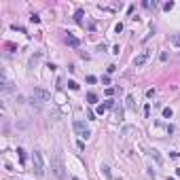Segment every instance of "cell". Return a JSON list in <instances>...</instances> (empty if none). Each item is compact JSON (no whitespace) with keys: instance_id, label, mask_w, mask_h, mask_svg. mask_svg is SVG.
<instances>
[{"instance_id":"cell-1","label":"cell","mask_w":180,"mask_h":180,"mask_svg":"<svg viewBox=\"0 0 180 180\" xmlns=\"http://www.w3.org/2000/svg\"><path fill=\"white\" fill-rule=\"evenodd\" d=\"M51 170H53V174L59 180H66V165H64L62 153H55V155H53V159H51Z\"/></svg>"},{"instance_id":"cell-2","label":"cell","mask_w":180,"mask_h":180,"mask_svg":"<svg viewBox=\"0 0 180 180\" xmlns=\"http://www.w3.org/2000/svg\"><path fill=\"white\" fill-rule=\"evenodd\" d=\"M32 168H34V174H36L38 178L45 174V163H43V155H41V150H34V153H32Z\"/></svg>"},{"instance_id":"cell-3","label":"cell","mask_w":180,"mask_h":180,"mask_svg":"<svg viewBox=\"0 0 180 180\" xmlns=\"http://www.w3.org/2000/svg\"><path fill=\"white\" fill-rule=\"evenodd\" d=\"M32 100L38 102V104H45V102L51 100V93H49L45 87H34V91H32Z\"/></svg>"},{"instance_id":"cell-4","label":"cell","mask_w":180,"mask_h":180,"mask_svg":"<svg viewBox=\"0 0 180 180\" xmlns=\"http://www.w3.org/2000/svg\"><path fill=\"white\" fill-rule=\"evenodd\" d=\"M74 132H76V136L81 138V140H87L91 136V129L83 123V121H74Z\"/></svg>"},{"instance_id":"cell-5","label":"cell","mask_w":180,"mask_h":180,"mask_svg":"<svg viewBox=\"0 0 180 180\" xmlns=\"http://www.w3.org/2000/svg\"><path fill=\"white\" fill-rule=\"evenodd\" d=\"M148 57H150V51H142L140 55H136V59H134V66H136V68L144 66V64L148 62Z\"/></svg>"},{"instance_id":"cell-6","label":"cell","mask_w":180,"mask_h":180,"mask_svg":"<svg viewBox=\"0 0 180 180\" xmlns=\"http://www.w3.org/2000/svg\"><path fill=\"white\" fill-rule=\"evenodd\" d=\"M66 45L72 47V49H76V47L81 45V41H79L76 36H72V34H66Z\"/></svg>"},{"instance_id":"cell-7","label":"cell","mask_w":180,"mask_h":180,"mask_svg":"<svg viewBox=\"0 0 180 180\" xmlns=\"http://www.w3.org/2000/svg\"><path fill=\"white\" fill-rule=\"evenodd\" d=\"M41 57H43V53H41V51H36V53H34V55L28 59V68H34V66L41 62Z\"/></svg>"},{"instance_id":"cell-8","label":"cell","mask_w":180,"mask_h":180,"mask_svg":"<svg viewBox=\"0 0 180 180\" xmlns=\"http://www.w3.org/2000/svg\"><path fill=\"white\" fill-rule=\"evenodd\" d=\"M125 102H127V104H125V106H127V110H136V97L132 95V93L127 95V100H125Z\"/></svg>"},{"instance_id":"cell-9","label":"cell","mask_w":180,"mask_h":180,"mask_svg":"<svg viewBox=\"0 0 180 180\" xmlns=\"http://www.w3.org/2000/svg\"><path fill=\"white\" fill-rule=\"evenodd\" d=\"M83 15H85V13H83V11L79 9V11L74 13V21H76V23H83Z\"/></svg>"},{"instance_id":"cell-10","label":"cell","mask_w":180,"mask_h":180,"mask_svg":"<svg viewBox=\"0 0 180 180\" xmlns=\"http://www.w3.org/2000/svg\"><path fill=\"white\" fill-rule=\"evenodd\" d=\"M150 155H153V159H155L157 163H163V159H161V155H159V150H155V148H153V150H150Z\"/></svg>"},{"instance_id":"cell-11","label":"cell","mask_w":180,"mask_h":180,"mask_svg":"<svg viewBox=\"0 0 180 180\" xmlns=\"http://www.w3.org/2000/svg\"><path fill=\"white\" fill-rule=\"evenodd\" d=\"M87 102H89V104H95V102H97V95H95V93H87Z\"/></svg>"},{"instance_id":"cell-12","label":"cell","mask_w":180,"mask_h":180,"mask_svg":"<svg viewBox=\"0 0 180 180\" xmlns=\"http://www.w3.org/2000/svg\"><path fill=\"white\" fill-rule=\"evenodd\" d=\"M172 45L180 47V34H172Z\"/></svg>"},{"instance_id":"cell-13","label":"cell","mask_w":180,"mask_h":180,"mask_svg":"<svg viewBox=\"0 0 180 180\" xmlns=\"http://www.w3.org/2000/svg\"><path fill=\"white\" fill-rule=\"evenodd\" d=\"M68 87H70V89H72V91H76V89H79V87H81V85H79L76 81H68Z\"/></svg>"},{"instance_id":"cell-14","label":"cell","mask_w":180,"mask_h":180,"mask_svg":"<svg viewBox=\"0 0 180 180\" xmlns=\"http://www.w3.org/2000/svg\"><path fill=\"white\" fill-rule=\"evenodd\" d=\"M104 106H106V108H115V100H112V97H108V100L104 102Z\"/></svg>"},{"instance_id":"cell-15","label":"cell","mask_w":180,"mask_h":180,"mask_svg":"<svg viewBox=\"0 0 180 180\" xmlns=\"http://www.w3.org/2000/svg\"><path fill=\"white\" fill-rule=\"evenodd\" d=\"M163 119H172V108H163Z\"/></svg>"},{"instance_id":"cell-16","label":"cell","mask_w":180,"mask_h":180,"mask_svg":"<svg viewBox=\"0 0 180 180\" xmlns=\"http://www.w3.org/2000/svg\"><path fill=\"white\" fill-rule=\"evenodd\" d=\"M104 112H106V106H104V104H102V106H97V108H95V115H104Z\"/></svg>"},{"instance_id":"cell-17","label":"cell","mask_w":180,"mask_h":180,"mask_svg":"<svg viewBox=\"0 0 180 180\" xmlns=\"http://www.w3.org/2000/svg\"><path fill=\"white\" fill-rule=\"evenodd\" d=\"M17 155H19L21 161H26V150H23V148H17Z\"/></svg>"},{"instance_id":"cell-18","label":"cell","mask_w":180,"mask_h":180,"mask_svg":"<svg viewBox=\"0 0 180 180\" xmlns=\"http://www.w3.org/2000/svg\"><path fill=\"white\" fill-rule=\"evenodd\" d=\"M102 172H104V176H106V178H112V174H110V170H108V168H106V165H104V168H102Z\"/></svg>"},{"instance_id":"cell-19","label":"cell","mask_w":180,"mask_h":180,"mask_svg":"<svg viewBox=\"0 0 180 180\" xmlns=\"http://www.w3.org/2000/svg\"><path fill=\"white\" fill-rule=\"evenodd\" d=\"M163 9H165V11H172V9H174V2H165Z\"/></svg>"},{"instance_id":"cell-20","label":"cell","mask_w":180,"mask_h":180,"mask_svg":"<svg viewBox=\"0 0 180 180\" xmlns=\"http://www.w3.org/2000/svg\"><path fill=\"white\" fill-rule=\"evenodd\" d=\"M30 21H32V23H41V17H38V15H32Z\"/></svg>"},{"instance_id":"cell-21","label":"cell","mask_w":180,"mask_h":180,"mask_svg":"<svg viewBox=\"0 0 180 180\" xmlns=\"http://www.w3.org/2000/svg\"><path fill=\"white\" fill-rule=\"evenodd\" d=\"M155 93H157L155 89H146V97H155Z\"/></svg>"},{"instance_id":"cell-22","label":"cell","mask_w":180,"mask_h":180,"mask_svg":"<svg viewBox=\"0 0 180 180\" xmlns=\"http://www.w3.org/2000/svg\"><path fill=\"white\" fill-rule=\"evenodd\" d=\"M115 32H117V34L123 32V23H117V26H115Z\"/></svg>"},{"instance_id":"cell-23","label":"cell","mask_w":180,"mask_h":180,"mask_svg":"<svg viewBox=\"0 0 180 180\" xmlns=\"http://www.w3.org/2000/svg\"><path fill=\"white\" fill-rule=\"evenodd\" d=\"M176 176H178V178H180V168H178V170H176Z\"/></svg>"},{"instance_id":"cell-24","label":"cell","mask_w":180,"mask_h":180,"mask_svg":"<svg viewBox=\"0 0 180 180\" xmlns=\"http://www.w3.org/2000/svg\"><path fill=\"white\" fill-rule=\"evenodd\" d=\"M72 180H79V178H76V176H72Z\"/></svg>"}]
</instances>
